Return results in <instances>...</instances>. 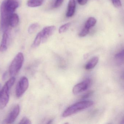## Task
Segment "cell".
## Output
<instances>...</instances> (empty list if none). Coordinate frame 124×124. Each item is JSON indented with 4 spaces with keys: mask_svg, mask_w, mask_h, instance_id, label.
<instances>
[{
    "mask_svg": "<svg viewBox=\"0 0 124 124\" xmlns=\"http://www.w3.org/2000/svg\"><path fill=\"white\" fill-rule=\"evenodd\" d=\"M29 85V81L27 78L24 76L22 77L16 87V95L17 97H20L23 95L27 90Z\"/></svg>",
    "mask_w": 124,
    "mask_h": 124,
    "instance_id": "cell-6",
    "label": "cell"
},
{
    "mask_svg": "<svg viewBox=\"0 0 124 124\" xmlns=\"http://www.w3.org/2000/svg\"><path fill=\"white\" fill-rule=\"evenodd\" d=\"M115 58L117 60L123 61L124 59V50L115 55Z\"/></svg>",
    "mask_w": 124,
    "mask_h": 124,
    "instance_id": "cell-18",
    "label": "cell"
},
{
    "mask_svg": "<svg viewBox=\"0 0 124 124\" xmlns=\"http://www.w3.org/2000/svg\"><path fill=\"white\" fill-rule=\"evenodd\" d=\"M97 22L96 19L94 17H90L86 22L85 27L90 29L91 28L94 26Z\"/></svg>",
    "mask_w": 124,
    "mask_h": 124,
    "instance_id": "cell-15",
    "label": "cell"
},
{
    "mask_svg": "<svg viewBox=\"0 0 124 124\" xmlns=\"http://www.w3.org/2000/svg\"><path fill=\"white\" fill-rule=\"evenodd\" d=\"M19 124H31L30 120L26 117H24L20 121Z\"/></svg>",
    "mask_w": 124,
    "mask_h": 124,
    "instance_id": "cell-20",
    "label": "cell"
},
{
    "mask_svg": "<svg viewBox=\"0 0 124 124\" xmlns=\"http://www.w3.org/2000/svg\"><path fill=\"white\" fill-rule=\"evenodd\" d=\"M113 4L116 7H120L121 6L122 4L121 0H111Z\"/></svg>",
    "mask_w": 124,
    "mask_h": 124,
    "instance_id": "cell-21",
    "label": "cell"
},
{
    "mask_svg": "<svg viewBox=\"0 0 124 124\" xmlns=\"http://www.w3.org/2000/svg\"><path fill=\"white\" fill-rule=\"evenodd\" d=\"M19 21V19L18 15L17 14L13 13L10 17L9 20V26L15 27L17 26Z\"/></svg>",
    "mask_w": 124,
    "mask_h": 124,
    "instance_id": "cell-13",
    "label": "cell"
},
{
    "mask_svg": "<svg viewBox=\"0 0 124 124\" xmlns=\"http://www.w3.org/2000/svg\"><path fill=\"white\" fill-rule=\"evenodd\" d=\"M63 1L64 0H56L54 6V8H57L59 7L62 5Z\"/></svg>",
    "mask_w": 124,
    "mask_h": 124,
    "instance_id": "cell-22",
    "label": "cell"
},
{
    "mask_svg": "<svg viewBox=\"0 0 124 124\" xmlns=\"http://www.w3.org/2000/svg\"><path fill=\"white\" fill-rule=\"evenodd\" d=\"M76 5L75 0H69L66 14L67 17H71L74 15L76 9Z\"/></svg>",
    "mask_w": 124,
    "mask_h": 124,
    "instance_id": "cell-10",
    "label": "cell"
},
{
    "mask_svg": "<svg viewBox=\"0 0 124 124\" xmlns=\"http://www.w3.org/2000/svg\"><path fill=\"white\" fill-rule=\"evenodd\" d=\"M70 25L71 23H66V24L62 25L59 29V33H62L66 32V31L68 30Z\"/></svg>",
    "mask_w": 124,
    "mask_h": 124,
    "instance_id": "cell-16",
    "label": "cell"
},
{
    "mask_svg": "<svg viewBox=\"0 0 124 124\" xmlns=\"http://www.w3.org/2000/svg\"><path fill=\"white\" fill-rule=\"evenodd\" d=\"M39 27V25L38 23H34L32 24L28 28V33L30 34L33 33L38 29Z\"/></svg>",
    "mask_w": 124,
    "mask_h": 124,
    "instance_id": "cell-17",
    "label": "cell"
},
{
    "mask_svg": "<svg viewBox=\"0 0 124 124\" xmlns=\"http://www.w3.org/2000/svg\"><path fill=\"white\" fill-rule=\"evenodd\" d=\"M8 35L7 32L4 33L0 45V51L3 52L7 49Z\"/></svg>",
    "mask_w": 124,
    "mask_h": 124,
    "instance_id": "cell-11",
    "label": "cell"
},
{
    "mask_svg": "<svg viewBox=\"0 0 124 124\" xmlns=\"http://www.w3.org/2000/svg\"><path fill=\"white\" fill-rule=\"evenodd\" d=\"M93 92L92 91L89 92L88 93H86L85 95H84V96L82 97V98H83H83H84V99H85V98H87L90 97V95H92L93 93Z\"/></svg>",
    "mask_w": 124,
    "mask_h": 124,
    "instance_id": "cell-24",
    "label": "cell"
},
{
    "mask_svg": "<svg viewBox=\"0 0 124 124\" xmlns=\"http://www.w3.org/2000/svg\"><path fill=\"white\" fill-rule=\"evenodd\" d=\"M1 23V28L4 33L7 32L9 27V20L11 15L13 14L9 11L5 5V0L1 3L0 6Z\"/></svg>",
    "mask_w": 124,
    "mask_h": 124,
    "instance_id": "cell-5",
    "label": "cell"
},
{
    "mask_svg": "<svg viewBox=\"0 0 124 124\" xmlns=\"http://www.w3.org/2000/svg\"><path fill=\"white\" fill-rule=\"evenodd\" d=\"M56 27L54 25H51L44 27L37 34L33 41V47H38L41 43H45L54 33Z\"/></svg>",
    "mask_w": 124,
    "mask_h": 124,
    "instance_id": "cell-2",
    "label": "cell"
},
{
    "mask_svg": "<svg viewBox=\"0 0 124 124\" xmlns=\"http://www.w3.org/2000/svg\"><path fill=\"white\" fill-rule=\"evenodd\" d=\"M99 61L98 57H95L93 58L85 65V68L86 70H89L94 68L97 65Z\"/></svg>",
    "mask_w": 124,
    "mask_h": 124,
    "instance_id": "cell-12",
    "label": "cell"
},
{
    "mask_svg": "<svg viewBox=\"0 0 124 124\" xmlns=\"http://www.w3.org/2000/svg\"><path fill=\"white\" fill-rule=\"evenodd\" d=\"M2 89V86H1V84L0 83V93L1 92V90Z\"/></svg>",
    "mask_w": 124,
    "mask_h": 124,
    "instance_id": "cell-25",
    "label": "cell"
},
{
    "mask_svg": "<svg viewBox=\"0 0 124 124\" xmlns=\"http://www.w3.org/2000/svg\"><path fill=\"white\" fill-rule=\"evenodd\" d=\"M15 81L14 77L11 78L7 81L2 88L0 93V109L4 108L6 106L9 99V92Z\"/></svg>",
    "mask_w": 124,
    "mask_h": 124,
    "instance_id": "cell-3",
    "label": "cell"
},
{
    "mask_svg": "<svg viewBox=\"0 0 124 124\" xmlns=\"http://www.w3.org/2000/svg\"><path fill=\"white\" fill-rule=\"evenodd\" d=\"M5 5L7 10L14 13L15 10L19 6L20 0H6Z\"/></svg>",
    "mask_w": 124,
    "mask_h": 124,
    "instance_id": "cell-9",
    "label": "cell"
},
{
    "mask_svg": "<svg viewBox=\"0 0 124 124\" xmlns=\"http://www.w3.org/2000/svg\"><path fill=\"white\" fill-rule=\"evenodd\" d=\"M24 57L23 54L19 52L14 58L9 68V74L14 76L18 73L22 66L24 62Z\"/></svg>",
    "mask_w": 124,
    "mask_h": 124,
    "instance_id": "cell-4",
    "label": "cell"
},
{
    "mask_svg": "<svg viewBox=\"0 0 124 124\" xmlns=\"http://www.w3.org/2000/svg\"><path fill=\"white\" fill-rule=\"evenodd\" d=\"M90 29H88L87 28L85 27L83 28L81 31L80 32L79 34V36L81 37H84L87 35Z\"/></svg>",
    "mask_w": 124,
    "mask_h": 124,
    "instance_id": "cell-19",
    "label": "cell"
},
{
    "mask_svg": "<svg viewBox=\"0 0 124 124\" xmlns=\"http://www.w3.org/2000/svg\"><path fill=\"white\" fill-rule=\"evenodd\" d=\"M88 0H77V2L80 5L83 6L85 5L87 3Z\"/></svg>",
    "mask_w": 124,
    "mask_h": 124,
    "instance_id": "cell-23",
    "label": "cell"
},
{
    "mask_svg": "<svg viewBox=\"0 0 124 124\" xmlns=\"http://www.w3.org/2000/svg\"><path fill=\"white\" fill-rule=\"evenodd\" d=\"M44 1V0H28L27 4L30 7H37L41 6Z\"/></svg>",
    "mask_w": 124,
    "mask_h": 124,
    "instance_id": "cell-14",
    "label": "cell"
},
{
    "mask_svg": "<svg viewBox=\"0 0 124 124\" xmlns=\"http://www.w3.org/2000/svg\"><path fill=\"white\" fill-rule=\"evenodd\" d=\"M94 102L92 101H83L78 102L66 108L62 114L63 118L72 116L79 111L87 109L92 106Z\"/></svg>",
    "mask_w": 124,
    "mask_h": 124,
    "instance_id": "cell-1",
    "label": "cell"
},
{
    "mask_svg": "<svg viewBox=\"0 0 124 124\" xmlns=\"http://www.w3.org/2000/svg\"><path fill=\"white\" fill-rule=\"evenodd\" d=\"M20 106L19 105H15L11 110L8 115L4 120V123L6 124H12L14 122L19 114Z\"/></svg>",
    "mask_w": 124,
    "mask_h": 124,
    "instance_id": "cell-7",
    "label": "cell"
},
{
    "mask_svg": "<svg viewBox=\"0 0 124 124\" xmlns=\"http://www.w3.org/2000/svg\"><path fill=\"white\" fill-rule=\"evenodd\" d=\"M91 83V80L87 79L84 81L76 84L73 89V92L74 94H77L86 90Z\"/></svg>",
    "mask_w": 124,
    "mask_h": 124,
    "instance_id": "cell-8",
    "label": "cell"
},
{
    "mask_svg": "<svg viewBox=\"0 0 124 124\" xmlns=\"http://www.w3.org/2000/svg\"><path fill=\"white\" fill-rule=\"evenodd\" d=\"M122 124H124V120L122 121V122H121Z\"/></svg>",
    "mask_w": 124,
    "mask_h": 124,
    "instance_id": "cell-26",
    "label": "cell"
}]
</instances>
